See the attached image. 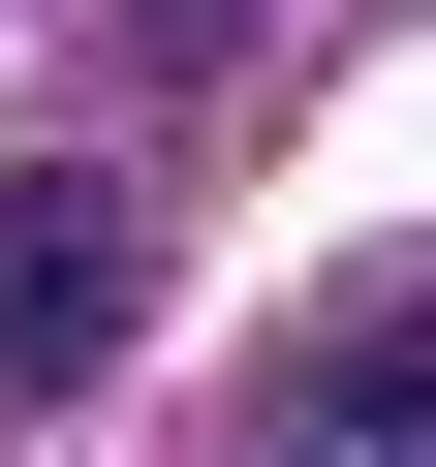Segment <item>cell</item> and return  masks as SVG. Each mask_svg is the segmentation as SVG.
<instances>
[{
    "instance_id": "2",
    "label": "cell",
    "mask_w": 436,
    "mask_h": 467,
    "mask_svg": "<svg viewBox=\"0 0 436 467\" xmlns=\"http://www.w3.org/2000/svg\"><path fill=\"white\" fill-rule=\"evenodd\" d=\"M343 436H436V281H405V312L343 343Z\"/></svg>"
},
{
    "instance_id": "1",
    "label": "cell",
    "mask_w": 436,
    "mask_h": 467,
    "mask_svg": "<svg viewBox=\"0 0 436 467\" xmlns=\"http://www.w3.org/2000/svg\"><path fill=\"white\" fill-rule=\"evenodd\" d=\"M125 343V187H0V405H63Z\"/></svg>"
}]
</instances>
